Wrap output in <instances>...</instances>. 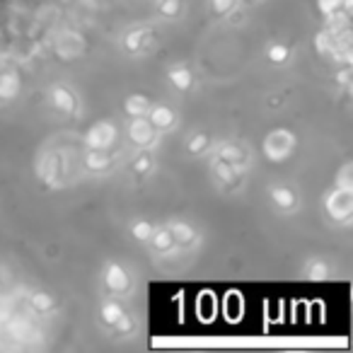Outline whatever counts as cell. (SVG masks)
<instances>
[]
</instances>
